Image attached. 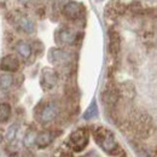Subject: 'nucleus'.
Masks as SVG:
<instances>
[{
    "label": "nucleus",
    "instance_id": "1",
    "mask_svg": "<svg viewBox=\"0 0 157 157\" xmlns=\"http://www.w3.org/2000/svg\"><path fill=\"white\" fill-rule=\"evenodd\" d=\"M93 138L96 143L101 147V150H104L106 154L114 156L120 152V146L111 131L104 127H97L93 131Z\"/></svg>",
    "mask_w": 157,
    "mask_h": 157
},
{
    "label": "nucleus",
    "instance_id": "2",
    "mask_svg": "<svg viewBox=\"0 0 157 157\" xmlns=\"http://www.w3.org/2000/svg\"><path fill=\"white\" fill-rule=\"evenodd\" d=\"M131 127L137 137L140 139H146L154 133V118L146 113H138L131 121Z\"/></svg>",
    "mask_w": 157,
    "mask_h": 157
},
{
    "label": "nucleus",
    "instance_id": "3",
    "mask_svg": "<svg viewBox=\"0 0 157 157\" xmlns=\"http://www.w3.org/2000/svg\"><path fill=\"white\" fill-rule=\"evenodd\" d=\"M90 140V133L86 128H78L76 131H74L69 138H68V146L70 150L75 151V152H81L82 150H85V147L87 146Z\"/></svg>",
    "mask_w": 157,
    "mask_h": 157
},
{
    "label": "nucleus",
    "instance_id": "4",
    "mask_svg": "<svg viewBox=\"0 0 157 157\" xmlns=\"http://www.w3.org/2000/svg\"><path fill=\"white\" fill-rule=\"evenodd\" d=\"M59 114V108L57 103L55 101H47L45 104H40L36 108V116L41 123H50Z\"/></svg>",
    "mask_w": 157,
    "mask_h": 157
},
{
    "label": "nucleus",
    "instance_id": "5",
    "mask_svg": "<svg viewBox=\"0 0 157 157\" xmlns=\"http://www.w3.org/2000/svg\"><path fill=\"white\" fill-rule=\"evenodd\" d=\"M58 82V75L55 70L50 69V68H46L42 70V74H41V87L45 90V91H50L52 90Z\"/></svg>",
    "mask_w": 157,
    "mask_h": 157
},
{
    "label": "nucleus",
    "instance_id": "6",
    "mask_svg": "<svg viewBox=\"0 0 157 157\" xmlns=\"http://www.w3.org/2000/svg\"><path fill=\"white\" fill-rule=\"evenodd\" d=\"M121 52V36L117 30L111 28L109 30V53L111 57L117 58Z\"/></svg>",
    "mask_w": 157,
    "mask_h": 157
},
{
    "label": "nucleus",
    "instance_id": "7",
    "mask_svg": "<svg viewBox=\"0 0 157 157\" xmlns=\"http://www.w3.org/2000/svg\"><path fill=\"white\" fill-rule=\"evenodd\" d=\"M82 12H83V6L80 2H75V1L68 2L63 9L64 16L69 20H78L81 17Z\"/></svg>",
    "mask_w": 157,
    "mask_h": 157
},
{
    "label": "nucleus",
    "instance_id": "8",
    "mask_svg": "<svg viewBox=\"0 0 157 157\" xmlns=\"http://www.w3.org/2000/svg\"><path fill=\"white\" fill-rule=\"evenodd\" d=\"M20 68V60L13 55H7L0 60V69L6 73H15Z\"/></svg>",
    "mask_w": 157,
    "mask_h": 157
},
{
    "label": "nucleus",
    "instance_id": "9",
    "mask_svg": "<svg viewBox=\"0 0 157 157\" xmlns=\"http://www.w3.org/2000/svg\"><path fill=\"white\" fill-rule=\"evenodd\" d=\"M56 40L62 45H73L76 41V33L69 28H62L56 34Z\"/></svg>",
    "mask_w": 157,
    "mask_h": 157
},
{
    "label": "nucleus",
    "instance_id": "10",
    "mask_svg": "<svg viewBox=\"0 0 157 157\" xmlns=\"http://www.w3.org/2000/svg\"><path fill=\"white\" fill-rule=\"evenodd\" d=\"M48 59L53 64L62 65V64H67L70 62V55L68 52L60 50V48H53L48 53Z\"/></svg>",
    "mask_w": 157,
    "mask_h": 157
},
{
    "label": "nucleus",
    "instance_id": "11",
    "mask_svg": "<svg viewBox=\"0 0 157 157\" xmlns=\"http://www.w3.org/2000/svg\"><path fill=\"white\" fill-rule=\"evenodd\" d=\"M53 134L50 132V131H45V132H41L36 136V139H35V145L39 147V149H45L47 147L52 140H53Z\"/></svg>",
    "mask_w": 157,
    "mask_h": 157
},
{
    "label": "nucleus",
    "instance_id": "12",
    "mask_svg": "<svg viewBox=\"0 0 157 157\" xmlns=\"http://www.w3.org/2000/svg\"><path fill=\"white\" fill-rule=\"evenodd\" d=\"M17 24L20 25L21 29L27 34H32L34 32V29H35V25H34L33 21L30 18H28V17H25V16H21L20 18L17 20Z\"/></svg>",
    "mask_w": 157,
    "mask_h": 157
},
{
    "label": "nucleus",
    "instance_id": "13",
    "mask_svg": "<svg viewBox=\"0 0 157 157\" xmlns=\"http://www.w3.org/2000/svg\"><path fill=\"white\" fill-rule=\"evenodd\" d=\"M16 51L18 52V55H20L21 57L24 59L29 58L30 55H32V47H30V45L27 44V42H24V41H20L16 45Z\"/></svg>",
    "mask_w": 157,
    "mask_h": 157
},
{
    "label": "nucleus",
    "instance_id": "14",
    "mask_svg": "<svg viewBox=\"0 0 157 157\" xmlns=\"http://www.w3.org/2000/svg\"><path fill=\"white\" fill-rule=\"evenodd\" d=\"M11 116V106L7 103H0V122H6Z\"/></svg>",
    "mask_w": 157,
    "mask_h": 157
},
{
    "label": "nucleus",
    "instance_id": "15",
    "mask_svg": "<svg viewBox=\"0 0 157 157\" xmlns=\"http://www.w3.org/2000/svg\"><path fill=\"white\" fill-rule=\"evenodd\" d=\"M18 134V126L17 124H12L7 131H6V134H5V140L7 143H12L16 140Z\"/></svg>",
    "mask_w": 157,
    "mask_h": 157
},
{
    "label": "nucleus",
    "instance_id": "16",
    "mask_svg": "<svg viewBox=\"0 0 157 157\" xmlns=\"http://www.w3.org/2000/svg\"><path fill=\"white\" fill-rule=\"evenodd\" d=\"M98 114V108H97V104L96 101H92V104L88 106V109L85 111L83 114V118L85 120H92L93 117H96Z\"/></svg>",
    "mask_w": 157,
    "mask_h": 157
},
{
    "label": "nucleus",
    "instance_id": "17",
    "mask_svg": "<svg viewBox=\"0 0 157 157\" xmlns=\"http://www.w3.org/2000/svg\"><path fill=\"white\" fill-rule=\"evenodd\" d=\"M13 83V78L11 74H1L0 75V87L1 88H9Z\"/></svg>",
    "mask_w": 157,
    "mask_h": 157
},
{
    "label": "nucleus",
    "instance_id": "18",
    "mask_svg": "<svg viewBox=\"0 0 157 157\" xmlns=\"http://www.w3.org/2000/svg\"><path fill=\"white\" fill-rule=\"evenodd\" d=\"M36 136H38V134H36L34 131H29V132L25 134V137H24V145H25L27 147L33 146V145L35 144Z\"/></svg>",
    "mask_w": 157,
    "mask_h": 157
},
{
    "label": "nucleus",
    "instance_id": "19",
    "mask_svg": "<svg viewBox=\"0 0 157 157\" xmlns=\"http://www.w3.org/2000/svg\"><path fill=\"white\" fill-rule=\"evenodd\" d=\"M55 157H71V154L67 150H58L55 154Z\"/></svg>",
    "mask_w": 157,
    "mask_h": 157
},
{
    "label": "nucleus",
    "instance_id": "20",
    "mask_svg": "<svg viewBox=\"0 0 157 157\" xmlns=\"http://www.w3.org/2000/svg\"><path fill=\"white\" fill-rule=\"evenodd\" d=\"M21 1H22V2H25V1H28V0H21Z\"/></svg>",
    "mask_w": 157,
    "mask_h": 157
}]
</instances>
